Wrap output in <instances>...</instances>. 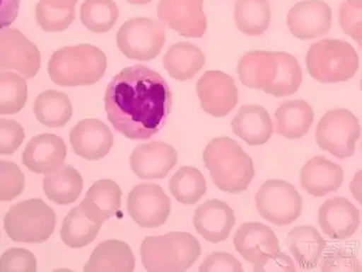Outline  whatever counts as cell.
<instances>
[{
	"instance_id": "obj_1",
	"label": "cell",
	"mask_w": 362,
	"mask_h": 272,
	"mask_svg": "<svg viewBox=\"0 0 362 272\" xmlns=\"http://www.w3.org/2000/svg\"><path fill=\"white\" fill-rule=\"evenodd\" d=\"M172 92L159 73L136 64L115 75L105 93V109L115 131L133 141L149 140L167 125Z\"/></svg>"
},
{
	"instance_id": "obj_2",
	"label": "cell",
	"mask_w": 362,
	"mask_h": 272,
	"mask_svg": "<svg viewBox=\"0 0 362 272\" xmlns=\"http://www.w3.org/2000/svg\"><path fill=\"white\" fill-rule=\"evenodd\" d=\"M238 72L245 86L262 89L275 97L294 94L303 82L300 64L284 52H247L240 58Z\"/></svg>"
},
{
	"instance_id": "obj_3",
	"label": "cell",
	"mask_w": 362,
	"mask_h": 272,
	"mask_svg": "<svg viewBox=\"0 0 362 272\" xmlns=\"http://www.w3.org/2000/svg\"><path fill=\"white\" fill-rule=\"evenodd\" d=\"M202 157L214 183L223 192L240 194L252 183L254 162L234 140L216 137L208 144Z\"/></svg>"
},
{
	"instance_id": "obj_4",
	"label": "cell",
	"mask_w": 362,
	"mask_h": 272,
	"mask_svg": "<svg viewBox=\"0 0 362 272\" xmlns=\"http://www.w3.org/2000/svg\"><path fill=\"white\" fill-rule=\"evenodd\" d=\"M107 64L105 52L93 45L80 44L54 52L48 73L52 82L60 86H88L104 76Z\"/></svg>"
},
{
	"instance_id": "obj_5",
	"label": "cell",
	"mask_w": 362,
	"mask_h": 272,
	"mask_svg": "<svg viewBox=\"0 0 362 272\" xmlns=\"http://www.w3.org/2000/svg\"><path fill=\"white\" fill-rule=\"evenodd\" d=\"M200 254L199 242L187 232L148 237L141 247V263L149 272L186 271L197 261Z\"/></svg>"
},
{
	"instance_id": "obj_6",
	"label": "cell",
	"mask_w": 362,
	"mask_h": 272,
	"mask_svg": "<svg viewBox=\"0 0 362 272\" xmlns=\"http://www.w3.org/2000/svg\"><path fill=\"white\" fill-rule=\"evenodd\" d=\"M306 64L309 74L319 82H346L357 72L359 57L349 42L325 38L309 48Z\"/></svg>"
},
{
	"instance_id": "obj_7",
	"label": "cell",
	"mask_w": 362,
	"mask_h": 272,
	"mask_svg": "<svg viewBox=\"0 0 362 272\" xmlns=\"http://www.w3.org/2000/svg\"><path fill=\"white\" fill-rule=\"evenodd\" d=\"M5 230L14 242L40 244L47 241L56 227V214L40 198L14 205L6 214Z\"/></svg>"
},
{
	"instance_id": "obj_8",
	"label": "cell",
	"mask_w": 362,
	"mask_h": 272,
	"mask_svg": "<svg viewBox=\"0 0 362 272\" xmlns=\"http://www.w3.org/2000/svg\"><path fill=\"white\" fill-rule=\"evenodd\" d=\"M361 134L359 120L347 109L327 111L317 127V145L339 159L355 155L356 143Z\"/></svg>"
},
{
	"instance_id": "obj_9",
	"label": "cell",
	"mask_w": 362,
	"mask_h": 272,
	"mask_svg": "<svg viewBox=\"0 0 362 272\" xmlns=\"http://www.w3.org/2000/svg\"><path fill=\"white\" fill-rule=\"evenodd\" d=\"M117 44L127 58L151 62L160 54L165 44V28L149 18H134L121 26L117 34Z\"/></svg>"
},
{
	"instance_id": "obj_10",
	"label": "cell",
	"mask_w": 362,
	"mask_h": 272,
	"mask_svg": "<svg viewBox=\"0 0 362 272\" xmlns=\"http://www.w3.org/2000/svg\"><path fill=\"white\" fill-rule=\"evenodd\" d=\"M256 205L264 220L284 227L300 217L303 198L293 184L274 178L267 181L257 192Z\"/></svg>"
},
{
	"instance_id": "obj_11",
	"label": "cell",
	"mask_w": 362,
	"mask_h": 272,
	"mask_svg": "<svg viewBox=\"0 0 362 272\" xmlns=\"http://www.w3.org/2000/svg\"><path fill=\"white\" fill-rule=\"evenodd\" d=\"M171 210V200L157 184L135 186L127 198V211L141 228H158L165 225Z\"/></svg>"
},
{
	"instance_id": "obj_12",
	"label": "cell",
	"mask_w": 362,
	"mask_h": 272,
	"mask_svg": "<svg viewBox=\"0 0 362 272\" xmlns=\"http://www.w3.org/2000/svg\"><path fill=\"white\" fill-rule=\"evenodd\" d=\"M40 69V52L17 28L0 30V70L17 71L33 79Z\"/></svg>"
},
{
	"instance_id": "obj_13",
	"label": "cell",
	"mask_w": 362,
	"mask_h": 272,
	"mask_svg": "<svg viewBox=\"0 0 362 272\" xmlns=\"http://www.w3.org/2000/svg\"><path fill=\"white\" fill-rule=\"evenodd\" d=\"M202 109L212 117H226L238 103V89L232 76L222 71H207L198 80Z\"/></svg>"
},
{
	"instance_id": "obj_14",
	"label": "cell",
	"mask_w": 362,
	"mask_h": 272,
	"mask_svg": "<svg viewBox=\"0 0 362 272\" xmlns=\"http://www.w3.org/2000/svg\"><path fill=\"white\" fill-rule=\"evenodd\" d=\"M234 245L243 259L254 265L255 271L280 253L279 239L272 229L260 222H246L234 235Z\"/></svg>"
},
{
	"instance_id": "obj_15",
	"label": "cell",
	"mask_w": 362,
	"mask_h": 272,
	"mask_svg": "<svg viewBox=\"0 0 362 272\" xmlns=\"http://www.w3.org/2000/svg\"><path fill=\"white\" fill-rule=\"evenodd\" d=\"M204 0H160L158 18L185 38H200L207 30Z\"/></svg>"
},
{
	"instance_id": "obj_16",
	"label": "cell",
	"mask_w": 362,
	"mask_h": 272,
	"mask_svg": "<svg viewBox=\"0 0 362 272\" xmlns=\"http://www.w3.org/2000/svg\"><path fill=\"white\" fill-rule=\"evenodd\" d=\"M289 31L299 40H308L325 35L332 26V10L322 0L296 4L287 16Z\"/></svg>"
},
{
	"instance_id": "obj_17",
	"label": "cell",
	"mask_w": 362,
	"mask_h": 272,
	"mask_svg": "<svg viewBox=\"0 0 362 272\" xmlns=\"http://www.w3.org/2000/svg\"><path fill=\"white\" fill-rule=\"evenodd\" d=\"M129 162L131 169L139 178H163L177 164V153L169 144L153 141L137 146Z\"/></svg>"
},
{
	"instance_id": "obj_18",
	"label": "cell",
	"mask_w": 362,
	"mask_h": 272,
	"mask_svg": "<svg viewBox=\"0 0 362 272\" xmlns=\"http://www.w3.org/2000/svg\"><path fill=\"white\" fill-rule=\"evenodd\" d=\"M74 153L88 160L106 157L113 146V135L108 125L98 119L80 121L70 133Z\"/></svg>"
},
{
	"instance_id": "obj_19",
	"label": "cell",
	"mask_w": 362,
	"mask_h": 272,
	"mask_svg": "<svg viewBox=\"0 0 362 272\" xmlns=\"http://www.w3.org/2000/svg\"><path fill=\"white\" fill-rule=\"evenodd\" d=\"M317 221L327 237L333 239H346L357 232L360 212L347 198H333L320 207Z\"/></svg>"
},
{
	"instance_id": "obj_20",
	"label": "cell",
	"mask_w": 362,
	"mask_h": 272,
	"mask_svg": "<svg viewBox=\"0 0 362 272\" xmlns=\"http://www.w3.org/2000/svg\"><path fill=\"white\" fill-rule=\"evenodd\" d=\"M66 157L64 140L54 134H42L28 142L22 155V162L28 170L47 174L59 169Z\"/></svg>"
},
{
	"instance_id": "obj_21",
	"label": "cell",
	"mask_w": 362,
	"mask_h": 272,
	"mask_svg": "<svg viewBox=\"0 0 362 272\" xmlns=\"http://www.w3.org/2000/svg\"><path fill=\"white\" fill-rule=\"evenodd\" d=\"M235 222L233 209L220 200H210L200 205L194 217L196 231L214 244L226 241Z\"/></svg>"
},
{
	"instance_id": "obj_22",
	"label": "cell",
	"mask_w": 362,
	"mask_h": 272,
	"mask_svg": "<svg viewBox=\"0 0 362 272\" xmlns=\"http://www.w3.org/2000/svg\"><path fill=\"white\" fill-rule=\"evenodd\" d=\"M344 171L341 166L323 156L311 158L300 171V186L315 198H323L341 188Z\"/></svg>"
},
{
	"instance_id": "obj_23",
	"label": "cell",
	"mask_w": 362,
	"mask_h": 272,
	"mask_svg": "<svg viewBox=\"0 0 362 272\" xmlns=\"http://www.w3.org/2000/svg\"><path fill=\"white\" fill-rule=\"evenodd\" d=\"M121 196L120 186L115 181L99 180L90 186L80 206L90 220L103 225L118 214L121 208Z\"/></svg>"
},
{
	"instance_id": "obj_24",
	"label": "cell",
	"mask_w": 362,
	"mask_h": 272,
	"mask_svg": "<svg viewBox=\"0 0 362 272\" xmlns=\"http://www.w3.org/2000/svg\"><path fill=\"white\" fill-rule=\"evenodd\" d=\"M232 129L248 145H264L273 133L272 121L268 111L259 105H245L232 120Z\"/></svg>"
},
{
	"instance_id": "obj_25",
	"label": "cell",
	"mask_w": 362,
	"mask_h": 272,
	"mask_svg": "<svg viewBox=\"0 0 362 272\" xmlns=\"http://www.w3.org/2000/svg\"><path fill=\"white\" fill-rule=\"evenodd\" d=\"M134 269L135 257L132 249L125 242L119 239H107L100 243L84 267L85 272H132Z\"/></svg>"
},
{
	"instance_id": "obj_26",
	"label": "cell",
	"mask_w": 362,
	"mask_h": 272,
	"mask_svg": "<svg viewBox=\"0 0 362 272\" xmlns=\"http://www.w3.org/2000/svg\"><path fill=\"white\" fill-rule=\"evenodd\" d=\"M285 245L301 269L311 270L320 261L327 241L313 227L300 225L288 233Z\"/></svg>"
},
{
	"instance_id": "obj_27",
	"label": "cell",
	"mask_w": 362,
	"mask_h": 272,
	"mask_svg": "<svg viewBox=\"0 0 362 272\" xmlns=\"http://www.w3.org/2000/svg\"><path fill=\"white\" fill-rule=\"evenodd\" d=\"M275 132L286 139H300L308 133L315 113L306 101H286L274 113Z\"/></svg>"
},
{
	"instance_id": "obj_28",
	"label": "cell",
	"mask_w": 362,
	"mask_h": 272,
	"mask_svg": "<svg viewBox=\"0 0 362 272\" xmlns=\"http://www.w3.org/2000/svg\"><path fill=\"white\" fill-rule=\"evenodd\" d=\"M205 64V55L191 42L172 45L163 57V67L170 76L177 81L191 80Z\"/></svg>"
},
{
	"instance_id": "obj_29",
	"label": "cell",
	"mask_w": 362,
	"mask_h": 272,
	"mask_svg": "<svg viewBox=\"0 0 362 272\" xmlns=\"http://www.w3.org/2000/svg\"><path fill=\"white\" fill-rule=\"evenodd\" d=\"M46 196L58 205L76 202L83 190V178L78 170L64 166L49 172L42 183Z\"/></svg>"
},
{
	"instance_id": "obj_30",
	"label": "cell",
	"mask_w": 362,
	"mask_h": 272,
	"mask_svg": "<svg viewBox=\"0 0 362 272\" xmlns=\"http://www.w3.org/2000/svg\"><path fill=\"white\" fill-rule=\"evenodd\" d=\"M33 109L38 121L48 128L64 127L74 115L69 97L64 93L52 89L37 96Z\"/></svg>"
},
{
	"instance_id": "obj_31",
	"label": "cell",
	"mask_w": 362,
	"mask_h": 272,
	"mask_svg": "<svg viewBox=\"0 0 362 272\" xmlns=\"http://www.w3.org/2000/svg\"><path fill=\"white\" fill-rule=\"evenodd\" d=\"M234 17L242 33L250 36L262 35L270 26V3L269 0H238Z\"/></svg>"
},
{
	"instance_id": "obj_32",
	"label": "cell",
	"mask_w": 362,
	"mask_h": 272,
	"mask_svg": "<svg viewBox=\"0 0 362 272\" xmlns=\"http://www.w3.org/2000/svg\"><path fill=\"white\" fill-rule=\"evenodd\" d=\"M101 225L90 220L84 214L82 207L78 206L66 215L62 223V239L66 246L82 249L88 246L96 239Z\"/></svg>"
},
{
	"instance_id": "obj_33",
	"label": "cell",
	"mask_w": 362,
	"mask_h": 272,
	"mask_svg": "<svg viewBox=\"0 0 362 272\" xmlns=\"http://www.w3.org/2000/svg\"><path fill=\"white\" fill-rule=\"evenodd\" d=\"M169 188L177 202L194 205L207 192V183L199 170L184 166L172 176Z\"/></svg>"
},
{
	"instance_id": "obj_34",
	"label": "cell",
	"mask_w": 362,
	"mask_h": 272,
	"mask_svg": "<svg viewBox=\"0 0 362 272\" xmlns=\"http://www.w3.org/2000/svg\"><path fill=\"white\" fill-rule=\"evenodd\" d=\"M118 18V6L113 0H85L81 7L82 23L94 33L110 31Z\"/></svg>"
},
{
	"instance_id": "obj_35",
	"label": "cell",
	"mask_w": 362,
	"mask_h": 272,
	"mask_svg": "<svg viewBox=\"0 0 362 272\" xmlns=\"http://www.w3.org/2000/svg\"><path fill=\"white\" fill-rule=\"evenodd\" d=\"M28 101V84L16 73H0V115H16Z\"/></svg>"
},
{
	"instance_id": "obj_36",
	"label": "cell",
	"mask_w": 362,
	"mask_h": 272,
	"mask_svg": "<svg viewBox=\"0 0 362 272\" xmlns=\"http://www.w3.org/2000/svg\"><path fill=\"white\" fill-rule=\"evenodd\" d=\"M25 176L17 164L0 160V202H10L23 193Z\"/></svg>"
},
{
	"instance_id": "obj_37",
	"label": "cell",
	"mask_w": 362,
	"mask_h": 272,
	"mask_svg": "<svg viewBox=\"0 0 362 272\" xmlns=\"http://www.w3.org/2000/svg\"><path fill=\"white\" fill-rule=\"evenodd\" d=\"M362 0H346L339 8V24L343 31L361 45Z\"/></svg>"
},
{
	"instance_id": "obj_38",
	"label": "cell",
	"mask_w": 362,
	"mask_h": 272,
	"mask_svg": "<svg viewBox=\"0 0 362 272\" xmlns=\"http://www.w3.org/2000/svg\"><path fill=\"white\" fill-rule=\"evenodd\" d=\"M36 19L44 31L62 32L66 30L76 19V9L58 11V10L42 7L37 4Z\"/></svg>"
},
{
	"instance_id": "obj_39",
	"label": "cell",
	"mask_w": 362,
	"mask_h": 272,
	"mask_svg": "<svg viewBox=\"0 0 362 272\" xmlns=\"http://www.w3.org/2000/svg\"><path fill=\"white\" fill-rule=\"evenodd\" d=\"M321 271H361V264L357 256L346 249H329L323 256L320 265Z\"/></svg>"
},
{
	"instance_id": "obj_40",
	"label": "cell",
	"mask_w": 362,
	"mask_h": 272,
	"mask_svg": "<svg viewBox=\"0 0 362 272\" xmlns=\"http://www.w3.org/2000/svg\"><path fill=\"white\" fill-rule=\"evenodd\" d=\"M37 270L35 256L24 249H11L0 257V272H35Z\"/></svg>"
},
{
	"instance_id": "obj_41",
	"label": "cell",
	"mask_w": 362,
	"mask_h": 272,
	"mask_svg": "<svg viewBox=\"0 0 362 272\" xmlns=\"http://www.w3.org/2000/svg\"><path fill=\"white\" fill-rule=\"evenodd\" d=\"M23 128L14 120L0 119V155H12L23 143Z\"/></svg>"
},
{
	"instance_id": "obj_42",
	"label": "cell",
	"mask_w": 362,
	"mask_h": 272,
	"mask_svg": "<svg viewBox=\"0 0 362 272\" xmlns=\"http://www.w3.org/2000/svg\"><path fill=\"white\" fill-rule=\"evenodd\" d=\"M200 272H242V265L238 259L228 253L214 251L208 256L205 261L199 267Z\"/></svg>"
},
{
	"instance_id": "obj_43",
	"label": "cell",
	"mask_w": 362,
	"mask_h": 272,
	"mask_svg": "<svg viewBox=\"0 0 362 272\" xmlns=\"http://www.w3.org/2000/svg\"><path fill=\"white\" fill-rule=\"evenodd\" d=\"M21 0H0V30L9 28L18 18Z\"/></svg>"
},
{
	"instance_id": "obj_44",
	"label": "cell",
	"mask_w": 362,
	"mask_h": 272,
	"mask_svg": "<svg viewBox=\"0 0 362 272\" xmlns=\"http://www.w3.org/2000/svg\"><path fill=\"white\" fill-rule=\"evenodd\" d=\"M266 271L294 272L296 271V268H295V264L292 259L286 254L280 251L274 257L269 259L259 270V272Z\"/></svg>"
},
{
	"instance_id": "obj_45",
	"label": "cell",
	"mask_w": 362,
	"mask_h": 272,
	"mask_svg": "<svg viewBox=\"0 0 362 272\" xmlns=\"http://www.w3.org/2000/svg\"><path fill=\"white\" fill-rule=\"evenodd\" d=\"M78 1V0H40L38 5L58 11H69L74 10Z\"/></svg>"
},
{
	"instance_id": "obj_46",
	"label": "cell",
	"mask_w": 362,
	"mask_h": 272,
	"mask_svg": "<svg viewBox=\"0 0 362 272\" xmlns=\"http://www.w3.org/2000/svg\"><path fill=\"white\" fill-rule=\"evenodd\" d=\"M127 1L132 5H146L151 3V0H127Z\"/></svg>"
}]
</instances>
